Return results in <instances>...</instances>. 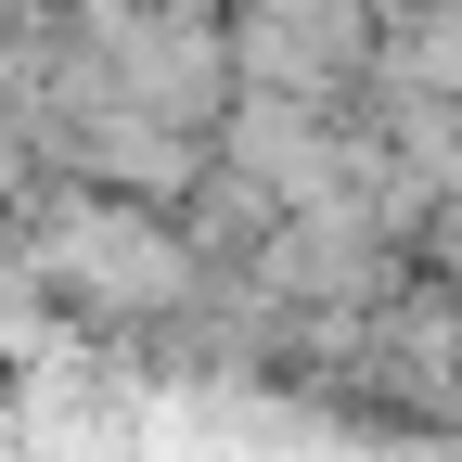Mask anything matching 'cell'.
I'll use <instances>...</instances> for the list:
<instances>
[{"label":"cell","mask_w":462,"mask_h":462,"mask_svg":"<svg viewBox=\"0 0 462 462\" xmlns=\"http://www.w3.org/2000/svg\"><path fill=\"white\" fill-rule=\"evenodd\" d=\"M346 0H270V14H245V78H346V51H360V26H334Z\"/></svg>","instance_id":"6da1fadb"}]
</instances>
